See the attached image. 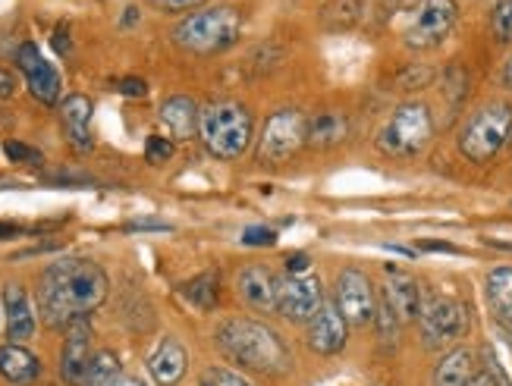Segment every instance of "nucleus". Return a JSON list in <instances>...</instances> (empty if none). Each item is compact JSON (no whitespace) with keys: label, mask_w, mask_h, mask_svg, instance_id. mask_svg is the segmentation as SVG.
<instances>
[{"label":"nucleus","mask_w":512,"mask_h":386,"mask_svg":"<svg viewBox=\"0 0 512 386\" xmlns=\"http://www.w3.org/2000/svg\"><path fill=\"white\" fill-rule=\"evenodd\" d=\"M491 32L500 44H512V0H497L491 13Z\"/></svg>","instance_id":"obj_27"},{"label":"nucleus","mask_w":512,"mask_h":386,"mask_svg":"<svg viewBox=\"0 0 512 386\" xmlns=\"http://www.w3.org/2000/svg\"><path fill=\"white\" fill-rule=\"evenodd\" d=\"M44 183H51V186H92L95 179L85 176V173H48L44 176Z\"/></svg>","instance_id":"obj_33"},{"label":"nucleus","mask_w":512,"mask_h":386,"mask_svg":"<svg viewBox=\"0 0 512 386\" xmlns=\"http://www.w3.org/2000/svg\"><path fill=\"white\" fill-rule=\"evenodd\" d=\"M205 383H211V386H255L252 380H246V377L236 374V371H227V368L208 371V380Z\"/></svg>","instance_id":"obj_31"},{"label":"nucleus","mask_w":512,"mask_h":386,"mask_svg":"<svg viewBox=\"0 0 512 386\" xmlns=\"http://www.w3.org/2000/svg\"><path fill=\"white\" fill-rule=\"evenodd\" d=\"M16 66H19V73L26 76V85H29V92H32L35 101H41V104H57L63 82H60V73L54 70V63H48V60L41 57L38 44H32V41L19 44Z\"/></svg>","instance_id":"obj_12"},{"label":"nucleus","mask_w":512,"mask_h":386,"mask_svg":"<svg viewBox=\"0 0 512 386\" xmlns=\"http://www.w3.org/2000/svg\"><path fill=\"white\" fill-rule=\"evenodd\" d=\"M506 343H509V349H512V330H506Z\"/></svg>","instance_id":"obj_46"},{"label":"nucleus","mask_w":512,"mask_h":386,"mask_svg":"<svg viewBox=\"0 0 512 386\" xmlns=\"http://www.w3.org/2000/svg\"><path fill=\"white\" fill-rule=\"evenodd\" d=\"M173 157V142L164 139V135H148V142H145V161L148 164H167Z\"/></svg>","instance_id":"obj_28"},{"label":"nucleus","mask_w":512,"mask_h":386,"mask_svg":"<svg viewBox=\"0 0 512 386\" xmlns=\"http://www.w3.org/2000/svg\"><path fill=\"white\" fill-rule=\"evenodd\" d=\"M19 233H22V226H16V223H0V239H13Z\"/></svg>","instance_id":"obj_41"},{"label":"nucleus","mask_w":512,"mask_h":386,"mask_svg":"<svg viewBox=\"0 0 512 386\" xmlns=\"http://www.w3.org/2000/svg\"><path fill=\"white\" fill-rule=\"evenodd\" d=\"M308 117L296 107L277 110L271 120L264 123V132L258 139V161L261 164H283L305 145Z\"/></svg>","instance_id":"obj_8"},{"label":"nucleus","mask_w":512,"mask_h":386,"mask_svg":"<svg viewBox=\"0 0 512 386\" xmlns=\"http://www.w3.org/2000/svg\"><path fill=\"white\" fill-rule=\"evenodd\" d=\"M0 377L13 386H29L41 377V361L16 343L0 346Z\"/></svg>","instance_id":"obj_20"},{"label":"nucleus","mask_w":512,"mask_h":386,"mask_svg":"<svg viewBox=\"0 0 512 386\" xmlns=\"http://www.w3.org/2000/svg\"><path fill=\"white\" fill-rule=\"evenodd\" d=\"M16 95V79H13V73L10 70H0V98H13Z\"/></svg>","instance_id":"obj_39"},{"label":"nucleus","mask_w":512,"mask_h":386,"mask_svg":"<svg viewBox=\"0 0 512 386\" xmlns=\"http://www.w3.org/2000/svg\"><path fill=\"white\" fill-rule=\"evenodd\" d=\"M114 386H145V383H142V380H136V377H120Z\"/></svg>","instance_id":"obj_44"},{"label":"nucleus","mask_w":512,"mask_h":386,"mask_svg":"<svg viewBox=\"0 0 512 386\" xmlns=\"http://www.w3.org/2000/svg\"><path fill=\"white\" fill-rule=\"evenodd\" d=\"M4 321H7V339L16 346L35 336V308L29 302L26 286L19 283L4 286Z\"/></svg>","instance_id":"obj_16"},{"label":"nucleus","mask_w":512,"mask_h":386,"mask_svg":"<svg viewBox=\"0 0 512 386\" xmlns=\"http://www.w3.org/2000/svg\"><path fill=\"white\" fill-rule=\"evenodd\" d=\"M186 365H189L186 349L176 343V339H164V343L158 346V352L148 358V371H151V377L158 380L161 386L180 383L183 374H186Z\"/></svg>","instance_id":"obj_21"},{"label":"nucleus","mask_w":512,"mask_h":386,"mask_svg":"<svg viewBox=\"0 0 512 386\" xmlns=\"http://www.w3.org/2000/svg\"><path fill=\"white\" fill-rule=\"evenodd\" d=\"M456 4L453 0H418L415 16L403 32L406 48L412 51H434L450 38L456 26Z\"/></svg>","instance_id":"obj_9"},{"label":"nucleus","mask_w":512,"mask_h":386,"mask_svg":"<svg viewBox=\"0 0 512 386\" xmlns=\"http://www.w3.org/2000/svg\"><path fill=\"white\" fill-rule=\"evenodd\" d=\"M154 4L170 10V13H183V10H192V7H202L205 0H154Z\"/></svg>","instance_id":"obj_35"},{"label":"nucleus","mask_w":512,"mask_h":386,"mask_svg":"<svg viewBox=\"0 0 512 386\" xmlns=\"http://www.w3.org/2000/svg\"><path fill=\"white\" fill-rule=\"evenodd\" d=\"M217 346L233 365H242L246 371L258 374H286L293 358L283 346V339L258 321L249 317H233L217 327Z\"/></svg>","instance_id":"obj_2"},{"label":"nucleus","mask_w":512,"mask_h":386,"mask_svg":"<svg viewBox=\"0 0 512 386\" xmlns=\"http://www.w3.org/2000/svg\"><path fill=\"white\" fill-rule=\"evenodd\" d=\"M126 230L132 233V230H154V233H167L170 230V223H164V220H132V223H126Z\"/></svg>","instance_id":"obj_37"},{"label":"nucleus","mask_w":512,"mask_h":386,"mask_svg":"<svg viewBox=\"0 0 512 386\" xmlns=\"http://www.w3.org/2000/svg\"><path fill=\"white\" fill-rule=\"evenodd\" d=\"M346 135H349V120H346V113L340 110H321L315 113V117H308V129H305V145L311 148H337L346 142Z\"/></svg>","instance_id":"obj_19"},{"label":"nucleus","mask_w":512,"mask_h":386,"mask_svg":"<svg viewBox=\"0 0 512 386\" xmlns=\"http://www.w3.org/2000/svg\"><path fill=\"white\" fill-rule=\"evenodd\" d=\"M390 274V283L384 289V299L390 302L393 314L399 317V324H409V321H418V314H421V305H425V292H421V286L406 277V274H399V270H387Z\"/></svg>","instance_id":"obj_18"},{"label":"nucleus","mask_w":512,"mask_h":386,"mask_svg":"<svg viewBox=\"0 0 512 386\" xmlns=\"http://www.w3.org/2000/svg\"><path fill=\"white\" fill-rule=\"evenodd\" d=\"M346 336H349V324L340 314L337 302H324L321 311L305 324V343L311 352L318 355H337L346 349Z\"/></svg>","instance_id":"obj_13"},{"label":"nucleus","mask_w":512,"mask_h":386,"mask_svg":"<svg viewBox=\"0 0 512 386\" xmlns=\"http://www.w3.org/2000/svg\"><path fill=\"white\" fill-rule=\"evenodd\" d=\"M242 245L271 248V245H277V233L271 230V226H249V230H242Z\"/></svg>","instance_id":"obj_29"},{"label":"nucleus","mask_w":512,"mask_h":386,"mask_svg":"<svg viewBox=\"0 0 512 386\" xmlns=\"http://www.w3.org/2000/svg\"><path fill=\"white\" fill-rule=\"evenodd\" d=\"M333 302H337L340 314L346 317V324L352 327H368L377 317V292L368 274H362L359 267H346L337 274L333 283Z\"/></svg>","instance_id":"obj_10"},{"label":"nucleus","mask_w":512,"mask_h":386,"mask_svg":"<svg viewBox=\"0 0 512 386\" xmlns=\"http://www.w3.org/2000/svg\"><path fill=\"white\" fill-rule=\"evenodd\" d=\"M503 82H506V88H512V57H509L506 70H503Z\"/></svg>","instance_id":"obj_45"},{"label":"nucleus","mask_w":512,"mask_h":386,"mask_svg":"<svg viewBox=\"0 0 512 386\" xmlns=\"http://www.w3.org/2000/svg\"><path fill=\"white\" fill-rule=\"evenodd\" d=\"M475 352L472 349H453L450 355L440 358L434 368V386H465L475 377Z\"/></svg>","instance_id":"obj_24"},{"label":"nucleus","mask_w":512,"mask_h":386,"mask_svg":"<svg viewBox=\"0 0 512 386\" xmlns=\"http://www.w3.org/2000/svg\"><path fill=\"white\" fill-rule=\"evenodd\" d=\"M465 386H494V380H491V377H487L484 371H478V374H475V377H472L469 383H465Z\"/></svg>","instance_id":"obj_42"},{"label":"nucleus","mask_w":512,"mask_h":386,"mask_svg":"<svg viewBox=\"0 0 512 386\" xmlns=\"http://www.w3.org/2000/svg\"><path fill=\"white\" fill-rule=\"evenodd\" d=\"M421 252H447V255H459V248L453 242H434V239H421L418 242Z\"/></svg>","instance_id":"obj_38"},{"label":"nucleus","mask_w":512,"mask_h":386,"mask_svg":"<svg viewBox=\"0 0 512 386\" xmlns=\"http://www.w3.org/2000/svg\"><path fill=\"white\" fill-rule=\"evenodd\" d=\"M308 267H311V258L302 255V252L286 258V274H296V277H299V274H308Z\"/></svg>","instance_id":"obj_36"},{"label":"nucleus","mask_w":512,"mask_h":386,"mask_svg":"<svg viewBox=\"0 0 512 386\" xmlns=\"http://www.w3.org/2000/svg\"><path fill=\"white\" fill-rule=\"evenodd\" d=\"M242 35V13L236 7H208L186 16L173 29V41L189 54H220Z\"/></svg>","instance_id":"obj_4"},{"label":"nucleus","mask_w":512,"mask_h":386,"mask_svg":"<svg viewBox=\"0 0 512 386\" xmlns=\"http://www.w3.org/2000/svg\"><path fill=\"white\" fill-rule=\"evenodd\" d=\"M431 139H434L431 107L421 101H406L390 113L384 129L377 132V148L387 157H415L418 151L428 148Z\"/></svg>","instance_id":"obj_6"},{"label":"nucleus","mask_w":512,"mask_h":386,"mask_svg":"<svg viewBox=\"0 0 512 386\" xmlns=\"http://www.w3.org/2000/svg\"><path fill=\"white\" fill-rule=\"evenodd\" d=\"M481 358H484V368H481V371L494 380V386H512V383H509V377H506V371L500 368L497 355H494L491 349H481Z\"/></svg>","instance_id":"obj_32"},{"label":"nucleus","mask_w":512,"mask_h":386,"mask_svg":"<svg viewBox=\"0 0 512 386\" xmlns=\"http://www.w3.org/2000/svg\"><path fill=\"white\" fill-rule=\"evenodd\" d=\"M4 151H7L10 161H16V164H44L41 151H35V148H29V145H22V142H7Z\"/></svg>","instance_id":"obj_30"},{"label":"nucleus","mask_w":512,"mask_h":386,"mask_svg":"<svg viewBox=\"0 0 512 386\" xmlns=\"http://www.w3.org/2000/svg\"><path fill=\"white\" fill-rule=\"evenodd\" d=\"M120 380V358L114 352H98L92 358V365L85 371V380L82 386H114Z\"/></svg>","instance_id":"obj_26"},{"label":"nucleus","mask_w":512,"mask_h":386,"mask_svg":"<svg viewBox=\"0 0 512 386\" xmlns=\"http://www.w3.org/2000/svg\"><path fill=\"white\" fill-rule=\"evenodd\" d=\"M132 22H139V10H136V7H126V16H123V26H132Z\"/></svg>","instance_id":"obj_43"},{"label":"nucleus","mask_w":512,"mask_h":386,"mask_svg":"<svg viewBox=\"0 0 512 386\" xmlns=\"http://www.w3.org/2000/svg\"><path fill=\"white\" fill-rule=\"evenodd\" d=\"M198 110L192 98L186 95H176L170 101H164L161 107V123L167 126V132L173 139H192V132L198 129Z\"/></svg>","instance_id":"obj_22"},{"label":"nucleus","mask_w":512,"mask_h":386,"mask_svg":"<svg viewBox=\"0 0 512 386\" xmlns=\"http://www.w3.org/2000/svg\"><path fill=\"white\" fill-rule=\"evenodd\" d=\"M418 327H421V343H425V349H447L469 333V308L459 299L431 295V299H425V305H421Z\"/></svg>","instance_id":"obj_7"},{"label":"nucleus","mask_w":512,"mask_h":386,"mask_svg":"<svg viewBox=\"0 0 512 386\" xmlns=\"http://www.w3.org/2000/svg\"><path fill=\"white\" fill-rule=\"evenodd\" d=\"M487 302H491L497 321L512 330V267H494L484 280Z\"/></svg>","instance_id":"obj_23"},{"label":"nucleus","mask_w":512,"mask_h":386,"mask_svg":"<svg viewBox=\"0 0 512 386\" xmlns=\"http://www.w3.org/2000/svg\"><path fill=\"white\" fill-rule=\"evenodd\" d=\"M509 145H512V135H509Z\"/></svg>","instance_id":"obj_47"},{"label":"nucleus","mask_w":512,"mask_h":386,"mask_svg":"<svg viewBox=\"0 0 512 386\" xmlns=\"http://www.w3.org/2000/svg\"><path fill=\"white\" fill-rule=\"evenodd\" d=\"M104 270L88 258H66L51 264L38 280V311L44 324L60 330L92 314L107 299Z\"/></svg>","instance_id":"obj_1"},{"label":"nucleus","mask_w":512,"mask_h":386,"mask_svg":"<svg viewBox=\"0 0 512 386\" xmlns=\"http://www.w3.org/2000/svg\"><path fill=\"white\" fill-rule=\"evenodd\" d=\"M117 92L126 98H145L148 95V85L142 79H120L117 82Z\"/></svg>","instance_id":"obj_34"},{"label":"nucleus","mask_w":512,"mask_h":386,"mask_svg":"<svg viewBox=\"0 0 512 386\" xmlns=\"http://www.w3.org/2000/svg\"><path fill=\"white\" fill-rule=\"evenodd\" d=\"M183 295L198 308V311H211L220 299V277L214 274V270H208V274H198L195 280L183 283Z\"/></svg>","instance_id":"obj_25"},{"label":"nucleus","mask_w":512,"mask_h":386,"mask_svg":"<svg viewBox=\"0 0 512 386\" xmlns=\"http://www.w3.org/2000/svg\"><path fill=\"white\" fill-rule=\"evenodd\" d=\"M92 339L95 336H92V327H88L85 317H79V321H73L70 327H66L63 352H60V374L70 386H82V380H85V371L95 358Z\"/></svg>","instance_id":"obj_14"},{"label":"nucleus","mask_w":512,"mask_h":386,"mask_svg":"<svg viewBox=\"0 0 512 386\" xmlns=\"http://www.w3.org/2000/svg\"><path fill=\"white\" fill-rule=\"evenodd\" d=\"M54 48H57L60 54H70V35H66V29H63V26L54 32Z\"/></svg>","instance_id":"obj_40"},{"label":"nucleus","mask_w":512,"mask_h":386,"mask_svg":"<svg viewBox=\"0 0 512 386\" xmlns=\"http://www.w3.org/2000/svg\"><path fill=\"white\" fill-rule=\"evenodd\" d=\"M324 286L311 274H286L277 280V311L289 324H308L324 305Z\"/></svg>","instance_id":"obj_11"},{"label":"nucleus","mask_w":512,"mask_h":386,"mask_svg":"<svg viewBox=\"0 0 512 386\" xmlns=\"http://www.w3.org/2000/svg\"><path fill=\"white\" fill-rule=\"evenodd\" d=\"M509 135H512V107L503 101L484 104L478 113L465 120L459 132V151L472 164H487L509 145Z\"/></svg>","instance_id":"obj_5"},{"label":"nucleus","mask_w":512,"mask_h":386,"mask_svg":"<svg viewBox=\"0 0 512 386\" xmlns=\"http://www.w3.org/2000/svg\"><path fill=\"white\" fill-rule=\"evenodd\" d=\"M205 386H211V383H205Z\"/></svg>","instance_id":"obj_48"},{"label":"nucleus","mask_w":512,"mask_h":386,"mask_svg":"<svg viewBox=\"0 0 512 386\" xmlns=\"http://www.w3.org/2000/svg\"><path fill=\"white\" fill-rule=\"evenodd\" d=\"M236 292L255 311H277V277L261 264H249L239 270Z\"/></svg>","instance_id":"obj_15"},{"label":"nucleus","mask_w":512,"mask_h":386,"mask_svg":"<svg viewBox=\"0 0 512 386\" xmlns=\"http://www.w3.org/2000/svg\"><path fill=\"white\" fill-rule=\"evenodd\" d=\"M60 123H63V132L70 145L85 154L92 151L95 139H92V101L85 95H70L63 104H60Z\"/></svg>","instance_id":"obj_17"},{"label":"nucleus","mask_w":512,"mask_h":386,"mask_svg":"<svg viewBox=\"0 0 512 386\" xmlns=\"http://www.w3.org/2000/svg\"><path fill=\"white\" fill-rule=\"evenodd\" d=\"M198 135H202L205 148L220 157V161H236L249 151L255 120L249 107L236 101H217L198 113Z\"/></svg>","instance_id":"obj_3"}]
</instances>
